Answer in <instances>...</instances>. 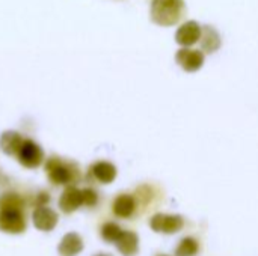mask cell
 Instances as JSON below:
<instances>
[{"mask_svg":"<svg viewBox=\"0 0 258 256\" xmlns=\"http://www.w3.org/2000/svg\"><path fill=\"white\" fill-rule=\"evenodd\" d=\"M200 252V243L194 237H184L175 247V256H195Z\"/></svg>","mask_w":258,"mask_h":256,"instance_id":"16","label":"cell"},{"mask_svg":"<svg viewBox=\"0 0 258 256\" xmlns=\"http://www.w3.org/2000/svg\"><path fill=\"white\" fill-rule=\"evenodd\" d=\"M24 139L17 131H5L0 137V148L6 155H18Z\"/></svg>","mask_w":258,"mask_h":256,"instance_id":"15","label":"cell"},{"mask_svg":"<svg viewBox=\"0 0 258 256\" xmlns=\"http://www.w3.org/2000/svg\"><path fill=\"white\" fill-rule=\"evenodd\" d=\"M32 220H33V225H35L36 229L48 232V231L54 229V226L57 225L59 217H57L56 211H53L51 208H48L45 205V207H36L33 210Z\"/></svg>","mask_w":258,"mask_h":256,"instance_id":"9","label":"cell"},{"mask_svg":"<svg viewBox=\"0 0 258 256\" xmlns=\"http://www.w3.org/2000/svg\"><path fill=\"white\" fill-rule=\"evenodd\" d=\"M50 202V196H48V193H39L38 196H36V207H45L47 204Z\"/></svg>","mask_w":258,"mask_h":256,"instance_id":"19","label":"cell"},{"mask_svg":"<svg viewBox=\"0 0 258 256\" xmlns=\"http://www.w3.org/2000/svg\"><path fill=\"white\" fill-rule=\"evenodd\" d=\"M184 9V0H153L150 8V17L156 24L169 27L181 20Z\"/></svg>","mask_w":258,"mask_h":256,"instance_id":"2","label":"cell"},{"mask_svg":"<svg viewBox=\"0 0 258 256\" xmlns=\"http://www.w3.org/2000/svg\"><path fill=\"white\" fill-rule=\"evenodd\" d=\"M121 234H122V228L115 222H106L101 226V238L107 243H116Z\"/></svg>","mask_w":258,"mask_h":256,"instance_id":"17","label":"cell"},{"mask_svg":"<svg viewBox=\"0 0 258 256\" xmlns=\"http://www.w3.org/2000/svg\"><path fill=\"white\" fill-rule=\"evenodd\" d=\"M0 231L6 234L26 231L24 199L17 193L0 195Z\"/></svg>","mask_w":258,"mask_h":256,"instance_id":"1","label":"cell"},{"mask_svg":"<svg viewBox=\"0 0 258 256\" xmlns=\"http://www.w3.org/2000/svg\"><path fill=\"white\" fill-rule=\"evenodd\" d=\"M82 250H83V240L76 232L65 234L57 246V252L60 256H77Z\"/></svg>","mask_w":258,"mask_h":256,"instance_id":"11","label":"cell"},{"mask_svg":"<svg viewBox=\"0 0 258 256\" xmlns=\"http://www.w3.org/2000/svg\"><path fill=\"white\" fill-rule=\"evenodd\" d=\"M48 180L56 186H74L80 180V170L76 163L63 161L59 157H50L45 163Z\"/></svg>","mask_w":258,"mask_h":256,"instance_id":"3","label":"cell"},{"mask_svg":"<svg viewBox=\"0 0 258 256\" xmlns=\"http://www.w3.org/2000/svg\"><path fill=\"white\" fill-rule=\"evenodd\" d=\"M80 207H83V193L80 189H77L76 186H70L63 190L60 199H59V208L65 213V214H71L76 210H79Z\"/></svg>","mask_w":258,"mask_h":256,"instance_id":"10","label":"cell"},{"mask_svg":"<svg viewBox=\"0 0 258 256\" xmlns=\"http://www.w3.org/2000/svg\"><path fill=\"white\" fill-rule=\"evenodd\" d=\"M201 38V26L197 21H186L183 23L175 33V41L183 48H190L197 44Z\"/></svg>","mask_w":258,"mask_h":256,"instance_id":"7","label":"cell"},{"mask_svg":"<svg viewBox=\"0 0 258 256\" xmlns=\"http://www.w3.org/2000/svg\"><path fill=\"white\" fill-rule=\"evenodd\" d=\"M177 63L187 72H195L204 65V53L194 48H180L175 53Z\"/></svg>","mask_w":258,"mask_h":256,"instance_id":"6","label":"cell"},{"mask_svg":"<svg viewBox=\"0 0 258 256\" xmlns=\"http://www.w3.org/2000/svg\"><path fill=\"white\" fill-rule=\"evenodd\" d=\"M201 51L206 53H215L216 50H219L222 41H221V35L218 33V30L212 26H204L201 27Z\"/></svg>","mask_w":258,"mask_h":256,"instance_id":"14","label":"cell"},{"mask_svg":"<svg viewBox=\"0 0 258 256\" xmlns=\"http://www.w3.org/2000/svg\"><path fill=\"white\" fill-rule=\"evenodd\" d=\"M94 256H112V255H109V253H97V255H94Z\"/></svg>","mask_w":258,"mask_h":256,"instance_id":"20","label":"cell"},{"mask_svg":"<svg viewBox=\"0 0 258 256\" xmlns=\"http://www.w3.org/2000/svg\"><path fill=\"white\" fill-rule=\"evenodd\" d=\"M89 174L101 184H110L116 178V167L109 161H97L91 166Z\"/></svg>","mask_w":258,"mask_h":256,"instance_id":"12","label":"cell"},{"mask_svg":"<svg viewBox=\"0 0 258 256\" xmlns=\"http://www.w3.org/2000/svg\"><path fill=\"white\" fill-rule=\"evenodd\" d=\"M157 256H169V255H163V253H162V255H157Z\"/></svg>","mask_w":258,"mask_h":256,"instance_id":"21","label":"cell"},{"mask_svg":"<svg viewBox=\"0 0 258 256\" xmlns=\"http://www.w3.org/2000/svg\"><path fill=\"white\" fill-rule=\"evenodd\" d=\"M17 157H18L20 164H23L27 169H35L42 163L44 151L41 149V146L36 142H33L30 139H24L23 146Z\"/></svg>","mask_w":258,"mask_h":256,"instance_id":"5","label":"cell"},{"mask_svg":"<svg viewBox=\"0 0 258 256\" xmlns=\"http://www.w3.org/2000/svg\"><path fill=\"white\" fill-rule=\"evenodd\" d=\"M138 210V199L130 193H121L112 204V211L119 219H130Z\"/></svg>","mask_w":258,"mask_h":256,"instance_id":"8","label":"cell"},{"mask_svg":"<svg viewBox=\"0 0 258 256\" xmlns=\"http://www.w3.org/2000/svg\"><path fill=\"white\" fill-rule=\"evenodd\" d=\"M82 193H83V205L85 207H94V205H97V202H98V193L94 190V189H83L82 190Z\"/></svg>","mask_w":258,"mask_h":256,"instance_id":"18","label":"cell"},{"mask_svg":"<svg viewBox=\"0 0 258 256\" xmlns=\"http://www.w3.org/2000/svg\"><path fill=\"white\" fill-rule=\"evenodd\" d=\"M150 226L157 234H177L184 226V219L180 214H154L150 219Z\"/></svg>","mask_w":258,"mask_h":256,"instance_id":"4","label":"cell"},{"mask_svg":"<svg viewBox=\"0 0 258 256\" xmlns=\"http://www.w3.org/2000/svg\"><path fill=\"white\" fill-rule=\"evenodd\" d=\"M115 246L122 256H135L139 250V237L133 231H122Z\"/></svg>","mask_w":258,"mask_h":256,"instance_id":"13","label":"cell"}]
</instances>
